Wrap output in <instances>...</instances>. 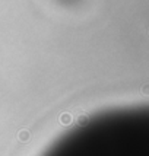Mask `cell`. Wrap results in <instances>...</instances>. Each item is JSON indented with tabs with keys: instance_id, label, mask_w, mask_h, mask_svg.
I'll list each match as a JSON object with an SVG mask.
<instances>
[{
	"instance_id": "cell-1",
	"label": "cell",
	"mask_w": 149,
	"mask_h": 156,
	"mask_svg": "<svg viewBox=\"0 0 149 156\" xmlns=\"http://www.w3.org/2000/svg\"><path fill=\"white\" fill-rule=\"evenodd\" d=\"M45 156H148V117L105 114L73 130Z\"/></svg>"
}]
</instances>
